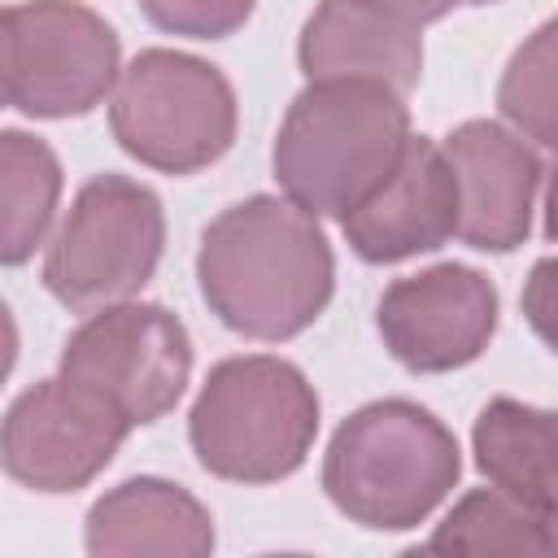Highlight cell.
<instances>
[{
  "label": "cell",
  "mask_w": 558,
  "mask_h": 558,
  "mask_svg": "<svg viewBox=\"0 0 558 558\" xmlns=\"http://www.w3.org/2000/svg\"><path fill=\"white\" fill-rule=\"evenodd\" d=\"M209 310L248 340H288L331 301V248L296 201L253 196L222 209L196 253Z\"/></svg>",
  "instance_id": "6da1fadb"
},
{
  "label": "cell",
  "mask_w": 558,
  "mask_h": 558,
  "mask_svg": "<svg viewBox=\"0 0 558 558\" xmlns=\"http://www.w3.org/2000/svg\"><path fill=\"white\" fill-rule=\"evenodd\" d=\"M410 140L405 100L366 78L310 83L275 140V174L305 214L344 218L397 166Z\"/></svg>",
  "instance_id": "7a4b0ae2"
},
{
  "label": "cell",
  "mask_w": 558,
  "mask_h": 558,
  "mask_svg": "<svg viewBox=\"0 0 558 558\" xmlns=\"http://www.w3.org/2000/svg\"><path fill=\"white\" fill-rule=\"evenodd\" d=\"M453 432L414 401H371L340 423L323 462V488L362 527L423 523L458 484Z\"/></svg>",
  "instance_id": "3957f363"
},
{
  "label": "cell",
  "mask_w": 558,
  "mask_h": 558,
  "mask_svg": "<svg viewBox=\"0 0 558 558\" xmlns=\"http://www.w3.org/2000/svg\"><path fill=\"white\" fill-rule=\"evenodd\" d=\"M192 449L205 471L235 484L292 475L318 432V397L283 357H227L192 405Z\"/></svg>",
  "instance_id": "277c9868"
},
{
  "label": "cell",
  "mask_w": 558,
  "mask_h": 558,
  "mask_svg": "<svg viewBox=\"0 0 558 558\" xmlns=\"http://www.w3.org/2000/svg\"><path fill=\"white\" fill-rule=\"evenodd\" d=\"M109 122L113 140L135 161L166 174H192L231 148L235 96L209 61L148 48L118 74Z\"/></svg>",
  "instance_id": "5b68a950"
},
{
  "label": "cell",
  "mask_w": 558,
  "mask_h": 558,
  "mask_svg": "<svg viewBox=\"0 0 558 558\" xmlns=\"http://www.w3.org/2000/svg\"><path fill=\"white\" fill-rule=\"evenodd\" d=\"M161 244V201L135 179L100 174L83 183L57 227L44 257V283L70 310H100L153 279Z\"/></svg>",
  "instance_id": "8992f818"
},
{
  "label": "cell",
  "mask_w": 558,
  "mask_h": 558,
  "mask_svg": "<svg viewBox=\"0 0 558 558\" xmlns=\"http://www.w3.org/2000/svg\"><path fill=\"white\" fill-rule=\"evenodd\" d=\"M192 371V344L183 323L144 301L100 305L61 353V379L78 384L109 410L126 418V427L157 423L183 397Z\"/></svg>",
  "instance_id": "52a82bcc"
},
{
  "label": "cell",
  "mask_w": 558,
  "mask_h": 558,
  "mask_svg": "<svg viewBox=\"0 0 558 558\" xmlns=\"http://www.w3.org/2000/svg\"><path fill=\"white\" fill-rule=\"evenodd\" d=\"M13 17V105L31 118H78L118 83V35L78 0H31Z\"/></svg>",
  "instance_id": "ba28073f"
},
{
  "label": "cell",
  "mask_w": 558,
  "mask_h": 558,
  "mask_svg": "<svg viewBox=\"0 0 558 558\" xmlns=\"http://www.w3.org/2000/svg\"><path fill=\"white\" fill-rule=\"evenodd\" d=\"M126 418L70 379L26 388L0 423V466L35 493L92 484L126 436Z\"/></svg>",
  "instance_id": "9c48e42d"
},
{
  "label": "cell",
  "mask_w": 558,
  "mask_h": 558,
  "mask_svg": "<svg viewBox=\"0 0 558 558\" xmlns=\"http://www.w3.org/2000/svg\"><path fill=\"white\" fill-rule=\"evenodd\" d=\"M497 331V288L471 266H432L379 296V336L410 371H453Z\"/></svg>",
  "instance_id": "30bf717a"
},
{
  "label": "cell",
  "mask_w": 558,
  "mask_h": 558,
  "mask_svg": "<svg viewBox=\"0 0 558 558\" xmlns=\"http://www.w3.org/2000/svg\"><path fill=\"white\" fill-rule=\"evenodd\" d=\"M445 161L453 174V235L484 253H510L527 240L536 192L545 183V161L519 135L497 122H462L445 140Z\"/></svg>",
  "instance_id": "8fae6325"
},
{
  "label": "cell",
  "mask_w": 558,
  "mask_h": 558,
  "mask_svg": "<svg viewBox=\"0 0 558 558\" xmlns=\"http://www.w3.org/2000/svg\"><path fill=\"white\" fill-rule=\"evenodd\" d=\"M453 218H458V201L445 153L432 140L410 135L388 179L340 222L353 253L384 266L440 248L453 235Z\"/></svg>",
  "instance_id": "7c38bea8"
},
{
  "label": "cell",
  "mask_w": 558,
  "mask_h": 558,
  "mask_svg": "<svg viewBox=\"0 0 558 558\" xmlns=\"http://www.w3.org/2000/svg\"><path fill=\"white\" fill-rule=\"evenodd\" d=\"M301 70L310 83L366 78L405 96L423 74L418 26L366 4V0H323L301 31Z\"/></svg>",
  "instance_id": "4fadbf2b"
},
{
  "label": "cell",
  "mask_w": 558,
  "mask_h": 558,
  "mask_svg": "<svg viewBox=\"0 0 558 558\" xmlns=\"http://www.w3.org/2000/svg\"><path fill=\"white\" fill-rule=\"evenodd\" d=\"M87 549L96 558L179 554L201 558L214 549L205 506L166 480H126L87 510Z\"/></svg>",
  "instance_id": "5bb4252c"
},
{
  "label": "cell",
  "mask_w": 558,
  "mask_h": 558,
  "mask_svg": "<svg viewBox=\"0 0 558 558\" xmlns=\"http://www.w3.org/2000/svg\"><path fill=\"white\" fill-rule=\"evenodd\" d=\"M475 462L497 493L554 519V414L519 401H493L475 418Z\"/></svg>",
  "instance_id": "9a60e30c"
},
{
  "label": "cell",
  "mask_w": 558,
  "mask_h": 558,
  "mask_svg": "<svg viewBox=\"0 0 558 558\" xmlns=\"http://www.w3.org/2000/svg\"><path fill=\"white\" fill-rule=\"evenodd\" d=\"M61 166L52 148L26 131H0V266L26 262L57 214Z\"/></svg>",
  "instance_id": "2e32d148"
},
{
  "label": "cell",
  "mask_w": 558,
  "mask_h": 558,
  "mask_svg": "<svg viewBox=\"0 0 558 558\" xmlns=\"http://www.w3.org/2000/svg\"><path fill=\"white\" fill-rule=\"evenodd\" d=\"M427 554H523V558H549L554 554V519H541L510 501L497 488L466 493L453 514L436 527V536L423 545Z\"/></svg>",
  "instance_id": "e0dca14e"
},
{
  "label": "cell",
  "mask_w": 558,
  "mask_h": 558,
  "mask_svg": "<svg viewBox=\"0 0 558 558\" xmlns=\"http://www.w3.org/2000/svg\"><path fill=\"white\" fill-rule=\"evenodd\" d=\"M501 113L541 148L554 144V26H541L501 78Z\"/></svg>",
  "instance_id": "ac0fdd59"
},
{
  "label": "cell",
  "mask_w": 558,
  "mask_h": 558,
  "mask_svg": "<svg viewBox=\"0 0 558 558\" xmlns=\"http://www.w3.org/2000/svg\"><path fill=\"white\" fill-rule=\"evenodd\" d=\"M153 26L187 39H222L253 13V0H140Z\"/></svg>",
  "instance_id": "d6986e66"
},
{
  "label": "cell",
  "mask_w": 558,
  "mask_h": 558,
  "mask_svg": "<svg viewBox=\"0 0 558 558\" xmlns=\"http://www.w3.org/2000/svg\"><path fill=\"white\" fill-rule=\"evenodd\" d=\"M366 4H375V9L392 13V17L410 22V26H423V22L445 17V13H449L453 4H462V0H366Z\"/></svg>",
  "instance_id": "ffe728a7"
},
{
  "label": "cell",
  "mask_w": 558,
  "mask_h": 558,
  "mask_svg": "<svg viewBox=\"0 0 558 558\" xmlns=\"http://www.w3.org/2000/svg\"><path fill=\"white\" fill-rule=\"evenodd\" d=\"M13 100V17L0 9V109Z\"/></svg>",
  "instance_id": "44dd1931"
},
{
  "label": "cell",
  "mask_w": 558,
  "mask_h": 558,
  "mask_svg": "<svg viewBox=\"0 0 558 558\" xmlns=\"http://www.w3.org/2000/svg\"><path fill=\"white\" fill-rule=\"evenodd\" d=\"M13 357H17V327H13L9 305L0 301V384H4V375L13 371Z\"/></svg>",
  "instance_id": "7402d4cb"
},
{
  "label": "cell",
  "mask_w": 558,
  "mask_h": 558,
  "mask_svg": "<svg viewBox=\"0 0 558 558\" xmlns=\"http://www.w3.org/2000/svg\"><path fill=\"white\" fill-rule=\"evenodd\" d=\"M462 4H493V0H462Z\"/></svg>",
  "instance_id": "603a6c76"
}]
</instances>
